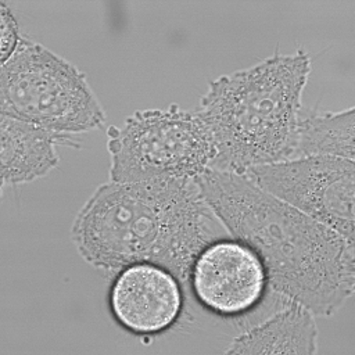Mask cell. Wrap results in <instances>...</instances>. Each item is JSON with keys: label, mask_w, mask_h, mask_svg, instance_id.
Returning a JSON list of instances; mask_svg holds the SVG:
<instances>
[{"label": "cell", "mask_w": 355, "mask_h": 355, "mask_svg": "<svg viewBox=\"0 0 355 355\" xmlns=\"http://www.w3.org/2000/svg\"><path fill=\"white\" fill-rule=\"evenodd\" d=\"M230 237L259 257L268 286L315 316L354 294L355 240L258 187L245 175L209 168L194 179Z\"/></svg>", "instance_id": "obj_1"}, {"label": "cell", "mask_w": 355, "mask_h": 355, "mask_svg": "<svg viewBox=\"0 0 355 355\" xmlns=\"http://www.w3.org/2000/svg\"><path fill=\"white\" fill-rule=\"evenodd\" d=\"M229 236L191 179L103 183L71 227L75 248L97 269L154 263L182 282L207 244Z\"/></svg>", "instance_id": "obj_2"}, {"label": "cell", "mask_w": 355, "mask_h": 355, "mask_svg": "<svg viewBox=\"0 0 355 355\" xmlns=\"http://www.w3.org/2000/svg\"><path fill=\"white\" fill-rule=\"evenodd\" d=\"M311 57L300 49L220 75L194 111L215 147L212 168L244 175L294 158Z\"/></svg>", "instance_id": "obj_3"}, {"label": "cell", "mask_w": 355, "mask_h": 355, "mask_svg": "<svg viewBox=\"0 0 355 355\" xmlns=\"http://www.w3.org/2000/svg\"><path fill=\"white\" fill-rule=\"evenodd\" d=\"M0 114L69 136L105 123V112L86 75L25 37L0 67Z\"/></svg>", "instance_id": "obj_4"}, {"label": "cell", "mask_w": 355, "mask_h": 355, "mask_svg": "<svg viewBox=\"0 0 355 355\" xmlns=\"http://www.w3.org/2000/svg\"><path fill=\"white\" fill-rule=\"evenodd\" d=\"M107 148L110 179L115 182L194 180L212 168L216 155L197 114L175 104L139 110L122 125L110 128Z\"/></svg>", "instance_id": "obj_5"}, {"label": "cell", "mask_w": 355, "mask_h": 355, "mask_svg": "<svg viewBox=\"0 0 355 355\" xmlns=\"http://www.w3.org/2000/svg\"><path fill=\"white\" fill-rule=\"evenodd\" d=\"M244 175L265 191L354 240V159L327 155L291 158L255 166Z\"/></svg>", "instance_id": "obj_6"}, {"label": "cell", "mask_w": 355, "mask_h": 355, "mask_svg": "<svg viewBox=\"0 0 355 355\" xmlns=\"http://www.w3.org/2000/svg\"><path fill=\"white\" fill-rule=\"evenodd\" d=\"M189 280L197 301L222 316L251 311L268 287L259 257L245 243L230 236L214 240L200 251Z\"/></svg>", "instance_id": "obj_7"}, {"label": "cell", "mask_w": 355, "mask_h": 355, "mask_svg": "<svg viewBox=\"0 0 355 355\" xmlns=\"http://www.w3.org/2000/svg\"><path fill=\"white\" fill-rule=\"evenodd\" d=\"M180 280L162 266L135 263L121 269L110 290V309L125 330L159 334L172 327L183 308Z\"/></svg>", "instance_id": "obj_8"}, {"label": "cell", "mask_w": 355, "mask_h": 355, "mask_svg": "<svg viewBox=\"0 0 355 355\" xmlns=\"http://www.w3.org/2000/svg\"><path fill=\"white\" fill-rule=\"evenodd\" d=\"M57 146L78 147L69 135H60L33 123L0 116L1 186L21 184L46 176L58 165Z\"/></svg>", "instance_id": "obj_9"}, {"label": "cell", "mask_w": 355, "mask_h": 355, "mask_svg": "<svg viewBox=\"0 0 355 355\" xmlns=\"http://www.w3.org/2000/svg\"><path fill=\"white\" fill-rule=\"evenodd\" d=\"M318 351V327L315 315L298 302L290 301L286 308L265 322L233 338L225 354H300Z\"/></svg>", "instance_id": "obj_10"}, {"label": "cell", "mask_w": 355, "mask_h": 355, "mask_svg": "<svg viewBox=\"0 0 355 355\" xmlns=\"http://www.w3.org/2000/svg\"><path fill=\"white\" fill-rule=\"evenodd\" d=\"M327 155L354 159L355 108L300 118L294 158Z\"/></svg>", "instance_id": "obj_11"}, {"label": "cell", "mask_w": 355, "mask_h": 355, "mask_svg": "<svg viewBox=\"0 0 355 355\" xmlns=\"http://www.w3.org/2000/svg\"><path fill=\"white\" fill-rule=\"evenodd\" d=\"M22 36L18 31V24L4 1H0V43H1V62L7 61L18 47Z\"/></svg>", "instance_id": "obj_12"}]
</instances>
